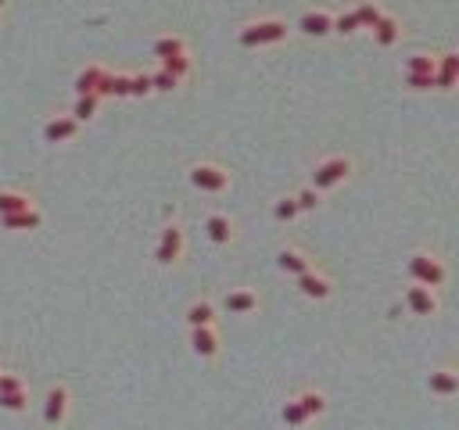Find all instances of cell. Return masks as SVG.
Instances as JSON below:
<instances>
[{
	"label": "cell",
	"mask_w": 459,
	"mask_h": 430,
	"mask_svg": "<svg viewBox=\"0 0 459 430\" xmlns=\"http://www.w3.org/2000/svg\"><path fill=\"white\" fill-rule=\"evenodd\" d=\"M187 322H191V330L194 327H216V309H212V301H191L187 305Z\"/></svg>",
	"instance_id": "obj_18"
},
{
	"label": "cell",
	"mask_w": 459,
	"mask_h": 430,
	"mask_svg": "<svg viewBox=\"0 0 459 430\" xmlns=\"http://www.w3.org/2000/svg\"><path fill=\"white\" fill-rule=\"evenodd\" d=\"M4 4H8V0H0V11H4Z\"/></svg>",
	"instance_id": "obj_38"
},
{
	"label": "cell",
	"mask_w": 459,
	"mask_h": 430,
	"mask_svg": "<svg viewBox=\"0 0 459 430\" xmlns=\"http://www.w3.org/2000/svg\"><path fill=\"white\" fill-rule=\"evenodd\" d=\"M223 305H226L230 316H248V312L259 309V294L255 291H230Z\"/></svg>",
	"instance_id": "obj_15"
},
{
	"label": "cell",
	"mask_w": 459,
	"mask_h": 430,
	"mask_svg": "<svg viewBox=\"0 0 459 430\" xmlns=\"http://www.w3.org/2000/svg\"><path fill=\"white\" fill-rule=\"evenodd\" d=\"M406 309L413 316H434L438 312V294H434V287H424V284L406 287Z\"/></svg>",
	"instance_id": "obj_7"
},
{
	"label": "cell",
	"mask_w": 459,
	"mask_h": 430,
	"mask_svg": "<svg viewBox=\"0 0 459 430\" xmlns=\"http://www.w3.org/2000/svg\"><path fill=\"white\" fill-rule=\"evenodd\" d=\"M427 387H431L434 395L452 398V395L459 391V373H452V370H438V373H431V377H427Z\"/></svg>",
	"instance_id": "obj_21"
},
{
	"label": "cell",
	"mask_w": 459,
	"mask_h": 430,
	"mask_svg": "<svg viewBox=\"0 0 459 430\" xmlns=\"http://www.w3.org/2000/svg\"><path fill=\"white\" fill-rule=\"evenodd\" d=\"M0 223H4L8 230L15 233H26V230H40V223H44V215H40V208H26V212H11V215H0Z\"/></svg>",
	"instance_id": "obj_13"
},
{
	"label": "cell",
	"mask_w": 459,
	"mask_h": 430,
	"mask_svg": "<svg viewBox=\"0 0 459 430\" xmlns=\"http://www.w3.org/2000/svg\"><path fill=\"white\" fill-rule=\"evenodd\" d=\"M176 54H187V43H183V36H176V33H169V36H158L155 40V58H176Z\"/></svg>",
	"instance_id": "obj_24"
},
{
	"label": "cell",
	"mask_w": 459,
	"mask_h": 430,
	"mask_svg": "<svg viewBox=\"0 0 459 430\" xmlns=\"http://www.w3.org/2000/svg\"><path fill=\"white\" fill-rule=\"evenodd\" d=\"M287 36V22L280 18H259V22H248V26L237 33L241 47H266V43H280Z\"/></svg>",
	"instance_id": "obj_1"
},
{
	"label": "cell",
	"mask_w": 459,
	"mask_h": 430,
	"mask_svg": "<svg viewBox=\"0 0 459 430\" xmlns=\"http://www.w3.org/2000/svg\"><path fill=\"white\" fill-rule=\"evenodd\" d=\"M15 391H26V380L15 373H0V395H15Z\"/></svg>",
	"instance_id": "obj_36"
},
{
	"label": "cell",
	"mask_w": 459,
	"mask_h": 430,
	"mask_svg": "<svg viewBox=\"0 0 459 430\" xmlns=\"http://www.w3.org/2000/svg\"><path fill=\"white\" fill-rule=\"evenodd\" d=\"M176 86H180V79H173L169 72H151V94H173L176 90Z\"/></svg>",
	"instance_id": "obj_30"
},
{
	"label": "cell",
	"mask_w": 459,
	"mask_h": 430,
	"mask_svg": "<svg viewBox=\"0 0 459 430\" xmlns=\"http://www.w3.org/2000/svg\"><path fill=\"white\" fill-rule=\"evenodd\" d=\"M191 352L201 359H216L219 355V330L216 327H194L191 330Z\"/></svg>",
	"instance_id": "obj_9"
},
{
	"label": "cell",
	"mask_w": 459,
	"mask_h": 430,
	"mask_svg": "<svg viewBox=\"0 0 459 430\" xmlns=\"http://www.w3.org/2000/svg\"><path fill=\"white\" fill-rule=\"evenodd\" d=\"M456 72H459V54H438L434 58V86L438 90H452L456 86Z\"/></svg>",
	"instance_id": "obj_10"
},
{
	"label": "cell",
	"mask_w": 459,
	"mask_h": 430,
	"mask_svg": "<svg viewBox=\"0 0 459 430\" xmlns=\"http://www.w3.org/2000/svg\"><path fill=\"white\" fill-rule=\"evenodd\" d=\"M352 176V158H345V155H334V158H327V162H320L316 169H312V190H330V187H338L341 180H348Z\"/></svg>",
	"instance_id": "obj_3"
},
{
	"label": "cell",
	"mask_w": 459,
	"mask_h": 430,
	"mask_svg": "<svg viewBox=\"0 0 459 430\" xmlns=\"http://www.w3.org/2000/svg\"><path fill=\"white\" fill-rule=\"evenodd\" d=\"M97 104H101V97H97V94H83V97H76L72 119H76V122H90V119L97 115Z\"/></svg>",
	"instance_id": "obj_26"
},
{
	"label": "cell",
	"mask_w": 459,
	"mask_h": 430,
	"mask_svg": "<svg viewBox=\"0 0 459 430\" xmlns=\"http://www.w3.org/2000/svg\"><path fill=\"white\" fill-rule=\"evenodd\" d=\"M0 409H8V413H22V409H29V395H26V391L0 395Z\"/></svg>",
	"instance_id": "obj_32"
},
{
	"label": "cell",
	"mask_w": 459,
	"mask_h": 430,
	"mask_svg": "<svg viewBox=\"0 0 459 430\" xmlns=\"http://www.w3.org/2000/svg\"><path fill=\"white\" fill-rule=\"evenodd\" d=\"M277 266H280L284 273H291V276H302V273H309V269H312V266H309V258H305L302 251H295V248H280Z\"/></svg>",
	"instance_id": "obj_20"
},
{
	"label": "cell",
	"mask_w": 459,
	"mask_h": 430,
	"mask_svg": "<svg viewBox=\"0 0 459 430\" xmlns=\"http://www.w3.org/2000/svg\"><path fill=\"white\" fill-rule=\"evenodd\" d=\"M298 29H302L305 36H330L334 15H330L327 8H312V11H305V15L298 18Z\"/></svg>",
	"instance_id": "obj_8"
},
{
	"label": "cell",
	"mask_w": 459,
	"mask_h": 430,
	"mask_svg": "<svg viewBox=\"0 0 459 430\" xmlns=\"http://www.w3.org/2000/svg\"><path fill=\"white\" fill-rule=\"evenodd\" d=\"M295 205H298V212H312V208L320 205V190H312V187L298 190V194H295Z\"/></svg>",
	"instance_id": "obj_35"
},
{
	"label": "cell",
	"mask_w": 459,
	"mask_h": 430,
	"mask_svg": "<svg viewBox=\"0 0 459 430\" xmlns=\"http://www.w3.org/2000/svg\"><path fill=\"white\" fill-rule=\"evenodd\" d=\"M69 416V387L65 384H54L47 398H44V423L47 427H61Z\"/></svg>",
	"instance_id": "obj_6"
},
{
	"label": "cell",
	"mask_w": 459,
	"mask_h": 430,
	"mask_svg": "<svg viewBox=\"0 0 459 430\" xmlns=\"http://www.w3.org/2000/svg\"><path fill=\"white\" fill-rule=\"evenodd\" d=\"M298 405H302V413L312 420V416H323L327 413V395L323 391H302L298 395Z\"/></svg>",
	"instance_id": "obj_25"
},
{
	"label": "cell",
	"mask_w": 459,
	"mask_h": 430,
	"mask_svg": "<svg viewBox=\"0 0 459 430\" xmlns=\"http://www.w3.org/2000/svg\"><path fill=\"white\" fill-rule=\"evenodd\" d=\"M330 33H341V36H352V33H359V22L352 11H341V15H334V29Z\"/></svg>",
	"instance_id": "obj_31"
},
{
	"label": "cell",
	"mask_w": 459,
	"mask_h": 430,
	"mask_svg": "<svg viewBox=\"0 0 459 430\" xmlns=\"http://www.w3.org/2000/svg\"><path fill=\"white\" fill-rule=\"evenodd\" d=\"M183 255V230L176 223L162 226V237H158V248H155V262L158 266H176Z\"/></svg>",
	"instance_id": "obj_5"
},
{
	"label": "cell",
	"mask_w": 459,
	"mask_h": 430,
	"mask_svg": "<svg viewBox=\"0 0 459 430\" xmlns=\"http://www.w3.org/2000/svg\"><path fill=\"white\" fill-rule=\"evenodd\" d=\"M406 76H434V58L431 54H409L406 58Z\"/></svg>",
	"instance_id": "obj_27"
},
{
	"label": "cell",
	"mask_w": 459,
	"mask_h": 430,
	"mask_svg": "<svg viewBox=\"0 0 459 430\" xmlns=\"http://www.w3.org/2000/svg\"><path fill=\"white\" fill-rule=\"evenodd\" d=\"M33 208V198L22 190H0V215H11V212H26Z\"/></svg>",
	"instance_id": "obj_23"
},
{
	"label": "cell",
	"mask_w": 459,
	"mask_h": 430,
	"mask_svg": "<svg viewBox=\"0 0 459 430\" xmlns=\"http://www.w3.org/2000/svg\"><path fill=\"white\" fill-rule=\"evenodd\" d=\"M352 15H356V22H359V29H373V26H377V22H381V4H377V0H359V4L356 8H352Z\"/></svg>",
	"instance_id": "obj_22"
},
{
	"label": "cell",
	"mask_w": 459,
	"mask_h": 430,
	"mask_svg": "<svg viewBox=\"0 0 459 430\" xmlns=\"http://www.w3.org/2000/svg\"><path fill=\"white\" fill-rule=\"evenodd\" d=\"M191 183L205 194H223L230 187V172L223 165H212V162H198L191 169Z\"/></svg>",
	"instance_id": "obj_4"
},
{
	"label": "cell",
	"mask_w": 459,
	"mask_h": 430,
	"mask_svg": "<svg viewBox=\"0 0 459 430\" xmlns=\"http://www.w3.org/2000/svg\"><path fill=\"white\" fill-rule=\"evenodd\" d=\"M406 273H409L413 284H424V287H442L445 276H449V269L427 251H413L409 262H406Z\"/></svg>",
	"instance_id": "obj_2"
},
{
	"label": "cell",
	"mask_w": 459,
	"mask_h": 430,
	"mask_svg": "<svg viewBox=\"0 0 459 430\" xmlns=\"http://www.w3.org/2000/svg\"><path fill=\"white\" fill-rule=\"evenodd\" d=\"M79 133V122L72 119V115H58V119H51L47 126H44V140L47 144H65V140H72Z\"/></svg>",
	"instance_id": "obj_12"
},
{
	"label": "cell",
	"mask_w": 459,
	"mask_h": 430,
	"mask_svg": "<svg viewBox=\"0 0 459 430\" xmlns=\"http://www.w3.org/2000/svg\"><path fill=\"white\" fill-rule=\"evenodd\" d=\"M104 64H87V69H79V76H76V97H83V94H97V86H101V79H104Z\"/></svg>",
	"instance_id": "obj_17"
},
{
	"label": "cell",
	"mask_w": 459,
	"mask_h": 430,
	"mask_svg": "<svg viewBox=\"0 0 459 430\" xmlns=\"http://www.w3.org/2000/svg\"><path fill=\"white\" fill-rule=\"evenodd\" d=\"M298 291H302L305 298L323 301V298H330V294H334V284H330V280H327L323 273L309 269V273H302V276H298Z\"/></svg>",
	"instance_id": "obj_11"
},
{
	"label": "cell",
	"mask_w": 459,
	"mask_h": 430,
	"mask_svg": "<svg viewBox=\"0 0 459 430\" xmlns=\"http://www.w3.org/2000/svg\"><path fill=\"white\" fill-rule=\"evenodd\" d=\"M370 33H373V40H377L381 47H391V43H399V36H402V22L395 15H381V22Z\"/></svg>",
	"instance_id": "obj_16"
},
{
	"label": "cell",
	"mask_w": 459,
	"mask_h": 430,
	"mask_svg": "<svg viewBox=\"0 0 459 430\" xmlns=\"http://www.w3.org/2000/svg\"><path fill=\"white\" fill-rule=\"evenodd\" d=\"M205 233L212 237L216 244H230V241H234V223H230V215L212 212V215L205 219Z\"/></svg>",
	"instance_id": "obj_14"
},
{
	"label": "cell",
	"mask_w": 459,
	"mask_h": 430,
	"mask_svg": "<svg viewBox=\"0 0 459 430\" xmlns=\"http://www.w3.org/2000/svg\"><path fill=\"white\" fill-rule=\"evenodd\" d=\"M162 72H169L173 79H187V76H191V54L165 58V61H162Z\"/></svg>",
	"instance_id": "obj_28"
},
{
	"label": "cell",
	"mask_w": 459,
	"mask_h": 430,
	"mask_svg": "<svg viewBox=\"0 0 459 430\" xmlns=\"http://www.w3.org/2000/svg\"><path fill=\"white\" fill-rule=\"evenodd\" d=\"M280 416H284V423L287 427H302V423H309V416L302 413V405H298V398H291L284 409H280Z\"/></svg>",
	"instance_id": "obj_29"
},
{
	"label": "cell",
	"mask_w": 459,
	"mask_h": 430,
	"mask_svg": "<svg viewBox=\"0 0 459 430\" xmlns=\"http://www.w3.org/2000/svg\"><path fill=\"white\" fill-rule=\"evenodd\" d=\"M409 90H434V76H406Z\"/></svg>",
	"instance_id": "obj_37"
},
{
	"label": "cell",
	"mask_w": 459,
	"mask_h": 430,
	"mask_svg": "<svg viewBox=\"0 0 459 430\" xmlns=\"http://www.w3.org/2000/svg\"><path fill=\"white\" fill-rule=\"evenodd\" d=\"M273 215H277V219H280V223H291V219H295V215H298V205H295V194H291V198H280V201L273 205Z\"/></svg>",
	"instance_id": "obj_33"
},
{
	"label": "cell",
	"mask_w": 459,
	"mask_h": 430,
	"mask_svg": "<svg viewBox=\"0 0 459 430\" xmlns=\"http://www.w3.org/2000/svg\"><path fill=\"white\" fill-rule=\"evenodd\" d=\"M97 97H130V76L104 72V79L97 86Z\"/></svg>",
	"instance_id": "obj_19"
},
{
	"label": "cell",
	"mask_w": 459,
	"mask_h": 430,
	"mask_svg": "<svg viewBox=\"0 0 459 430\" xmlns=\"http://www.w3.org/2000/svg\"><path fill=\"white\" fill-rule=\"evenodd\" d=\"M148 94H151V72L130 76V97H148Z\"/></svg>",
	"instance_id": "obj_34"
}]
</instances>
